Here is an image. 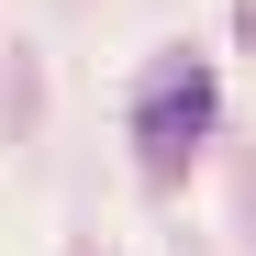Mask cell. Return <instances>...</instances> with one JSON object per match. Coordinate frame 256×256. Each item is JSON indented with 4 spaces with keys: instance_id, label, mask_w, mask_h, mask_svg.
<instances>
[{
    "instance_id": "1",
    "label": "cell",
    "mask_w": 256,
    "mask_h": 256,
    "mask_svg": "<svg viewBox=\"0 0 256 256\" xmlns=\"http://www.w3.org/2000/svg\"><path fill=\"white\" fill-rule=\"evenodd\" d=\"M212 112H223V90H212L200 56H156L145 90H134V156L145 178H190V156L212 145Z\"/></svg>"
}]
</instances>
